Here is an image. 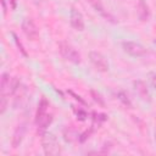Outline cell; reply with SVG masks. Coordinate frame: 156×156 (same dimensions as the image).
Segmentation results:
<instances>
[{"instance_id": "1", "label": "cell", "mask_w": 156, "mask_h": 156, "mask_svg": "<svg viewBox=\"0 0 156 156\" xmlns=\"http://www.w3.org/2000/svg\"><path fill=\"white\" fill-rule=\"evenodd\" d=\"M49 101L46 99H41L39 105H38V108H37V113H35V124L39 129V132L43 134L46 132L48 127L51 124L52 122V115L49 113Z\"/></svg>"}, {"instance_id": "2", "label": "cell", "mask_w": 156, "mask_h": 156, "mask_svg": "<svg viewBox=\"0 0 156 156\" xmlns=\"http://www.w3.org/2000/svg\"><path fill=\"white\" fill-rule=\"evenodd\" d=\"M41 145H43V150L44 154L48 156H56L61 154V146L56 139V136L51 133H43L41 134Z\"/></svg>"}, {"instance_id": "3", "label": "cell", "mask_w": 156, "mask_h": 156, "mask_svg": "<svg viewBox=\"0 0 156 156\" xmlns=\"http://www.w3.org/2000/svg\"><path fill=\"white\" fill-rule=\"evenodd\" d=\"M58 51L61 54V56L66 60V61H69L74 65H79L80 61H82V57H80V54L69 44V43H66V41H61L58 44Z\"/></svg>"}, {"instance_id": "4", "label": "cell", "mask_w": 156, "mask_h": 156, "mask_svg": "<svg viewBox=\"0 0 156 156\" xmlns=\"http://www.w3.org/2000/svg\"><path fill=\"white\" fill-rule=\"evenodd\" d=\"M122 49L126 54H128L129 56H133V57H141L144 55L147 54V50L144 45H141L140 43H136V41H130V40H127V41H122Z\"/></svg>"}, {"instance_id": "5", "label": "cell", "mask_w": 156, "mask_h": 156, "mask_svg": "<svg viewBox=\"0 0 156 156\" xmlns=\"http://www.w3.org/2000/svg\"><path fill=\"white\" fill-rule=\"evenodd\" d=\"M89 61L95 67V69H98L99 72H107L110 69V63H108L107 58L99 51H95V50L90 51Z\"/></svg>"}, {"instance_id": "6", "label": "cell", "mask_w": 156, "mask_h": 156, "mask_svg": "<svg viewBox=\"0 0 156 156\" xmlns=\"http://www.w3.org/2000/svg\"><path fill=\"white\" fill-rule=\"evenodd\" d=\"M22 32L23 34L32 41L37 40L39 38V29L35 24V22L32 18H24L22 22Z\"/></svg>"}, {"instance_id": "7", "label": "cell", "mask_w": 156, "mask_h": 156, "mask_svg": "<svg viewBox=\"0 0 156 156\" xmlns=\"http://www.w3.org/2000/svg\"><path fill=\"white\" fill-rule=\"evenodd\" d=\"M69 23L72 26L73 29L78 30V32H83L85 28V23H84V17L82 15L80 11H78L77 9L72 7L69 11Z\"/></svg>"}, {"instance_id": "8", "label": "cell", "mask_w": 156, "mask_h": 156, "mask_svg": "<svg viewBox=\"0 0 156 156\" xmlns=\"http://www.w3.org/2000/svg\"><path fill=\"white\" fill-rule=\"evenodd\" d=\"M26 133H27V123H24V122L23 123H20L15 128L13 134H12V138H11V145H12L13 149H17L21 145V143H22Z\"/></svg>"}, {"instance_id": "9", "label": "cell", "mask_w": 156, "mask_h": 156, "mask_svg": "<svg viewBox=\"0 0 156 156\" xmlns=\"http://www.w3.org/2000/svg\"><path fill=\"white\" fill-rule=\"evenodd\" d=\"M133 88H134V91L136 93V95L143 100V101H146V102H150L151 101V98H150V93H149V88L146 85V83L144 80H134L133 82Z\"/></svg>"}, {"instance_id": "10", "label": "cell", "mask_w": 156, "mask_h": 156, "mask_svg": "<svg viewBox=\"0 0 156 156\" xmlns=\"http://www.w3.org/2000/svg\"><path fill=\"white\" fill-rule=\"evenodd\" d=\"M87 1H88L89 5H90L98 13H100L106 21H110L111 23H117V22H118V21H116V18H115L110 12H107V11L105 10V7H104L101 0H87Z\"/></svg>"}, {"instance_id": "11", "label": "cell", "mask_w": 156, "mask_h": 156, "mask_svg": "<svg viewBox=\"0 0 156 156\" xmlns=\"http://www.w3.org/2000/svg\"><path fill=\"white\" fill-rule=\"evenodd\" d=\"M136 12H138V17L141 22H147L150 18V9L149 5L146 4L145 0H139L138 1V6H136Z\"/></svg>"}, {"instance_id": "12", "label": "cell", "mask_w": 156, "mask_h": 156, "mask_svg": "<svg viewBox=\"0 0 156 156\" xmlns=\"http://www.w3.org/2000/svg\"><path fill=\"white\" fill-rule=\"evenodd\" d=\"M11 82H12V78L10 77V74H9V73H2V74H1V83H0L1 94H5V95H10Z\"/></svg>"}, {"instance_id": "13", "label": "cell", "mask_w": 156, "mask_h": 156, "mask_svg": "<svg viewBox=\"0 0 156 156\" xmlns=\"http://www.w3.org/2000/svg\"><path fill=\"white\" fill-rule=\"evenodd\" d=\"M117 99L122 102V105H124L126 107H128V108H132V101H130V99L128 98V95L124 93V91H118L117 93Z\"/></svg>"}, {"instance_id": "14", "label": "cell", "mask_w": 156, "mask_h": 156, "mask_svg": "<svg viewBox=\"0 0 156 156\" xmlns=\"http://www.w3.org/2000/svg\"><path fill=\"white\" fill-rule=\"evenodd\" d=\"M90 94H91L93 100H94L95 102H98V105H100L101 107L105 106V100H104V98H102V95H101L100 93H98V91H95V90H90Z\"/></svg>"}, {"instance_id": "15", "label": "cell", "mask_w": 156, "mask_h": 156, "mask_svg": "<svg viewBox=\"0 0 156 156\" xmlns=\"http://www.w3.org/2000/svg\"><path fill=\"white\" fill-rule=\"evenodd\" d=\"M73 112H74V115L77 116V118L79 119V121H85L87 119V117H88V113L83 110V108H80V107H74L73 106Z\"/></svg>"}, {"instance_id": "16", "label": "cell", "mask_w": 156, "mask_h": 156, "mask_svg": "<svg viewBox=\"0 0 156 156\" xmlns=\"http://www.w3.org/2000/svg\"><path fill=\"white\" fill-rule=\"evenodd\" d=\"M107 119V116L104 115V113H96V112H93V121L94 123H98V124H101L102 122H105Z\"/></svg>"}, {"instance_id": "17", "label": "cell", "mask_w": 156, "mask_h": 156, "mask_svg": "<svg viewBox=\"0 0 156 156\" xmlns=\"http://www.w3.org/2000/svg\"><path fill=\"white\" fill-rule=\"evenodd\" d=\"M7 96H9V95H5V94H1V96H0V112H1V113H4V112L6 111L7 101H9Z\"/></svg>"}, {"instance_id": "18", "label": "cell", "mask_w": 156, "mask_h": 156, "mask_svg": "<svg viewBox=\"0 0 156 156\" xmlns=\"http://www.w3.org/2000/svg\"><path fill=\"white\" fill-rule=\"evenodd\" d=\"M12 37H13V39H15V43H16V45H17V48H18V49H20V51L22 52V55L27 57V56H28V54H27V51H26V49H24V46L22 45V43L20 41V39H18V37H17V35H16L15 33H12Z\"/></svg>"}, {"instance_id": "19", "label": "cell", "mask_w": 156, "mask_h": 156, "mask_svg": "<svg viewBox=\"0 0 156 156\" xmlns=\"http://www.w3.org/2000/svg\"><path fill=\"white\" fill-rule=\"evenodd\" d=\"M147 80L152 89L156 90V72H149L147 73Z\"/></svg>"}, {"instance_id": "20", "label": "cell", "mask_w": 156, "mask_h": 156, "mask_svg": "<svg viewBox=\"0 0 156 156\" xmlns=\"http://www.w3.org/2000/svg\"><path fill=\"white\" fill-rule=\"evenodd\" d=\"M91 133H93V128H90L89 130H85L84 133H82V134H80V135L78 136L79 141H80V143H84V141H85V140H87V139L89 138V135H90Z\"/></svg>"}, {"instance_id": "21", "label": "cell", "mask_w": 156, "mask_h": 156, "mask_svg": "<svg viewBox=\"0 0 156 156\" xmlns=\"http://www.w3.org/2000/svg\"><path fill=\"white\" fill-rule=\"evenodd\" d=\"M68 93H69L71 95H73V96H74V99H76V100H78V101H79L80 104H83V105H85V104H87V102H85V101H84V100H83V99H82V98H80L79 95H77V94H74V93H73L72 90H69Z\"/></svg>"}, {"instance_id": "22", "label": "cell", "mask_w": 156, "mask_h": 156, "mask_svg": "<svg viewBox=\"0 0 156 156\" xmlns=\"http://www.w3.org/2000/svg\"><path fill=\"white\" fill-rule=\"evenodd\" d=\"M1 5H2V12H4V15H6V2H5V0H1Z\"/></svg>"}, {"instance_id": "23", "label": "cell", "mask_w": 156, "mask_h": 156, "mask_svg": "<svg viewBox=\"0 0 156 156\" xmlns=\"http://www.w3.org/2000/svg\"><path fill=\"white\" fill-rule=\"evenodd\" d=\"M10 2H11V9H12V10H15V9H16V6H17L16 0H10Z\"/></svg>"}, {"instance_id": "24", "label": "cell", "mask_w": 156, "mask_h": 156, "mask_svg": "<svg viewBox=\"0 0 156 156\" xmlns=\"http://www.w3.org/2000/svg\"><path fill=\"white\" fill-rule=\"evenodd\" d=\"M155 141H156V129H155Z\"/></svg>"}, {"instance_id": "25", "label": "cell", "mask_w": 156, "mask_h": 156, "mask_svg": "<svg viewBox=\"0 0 156 156\" xmlns=\"http://www.w3.org/2000/svg\"><path fill=\"white\" fill-rule=\"evenodd\" d=\"M155 43H156V40H155Z\"/></svg>"}]
</instances>
